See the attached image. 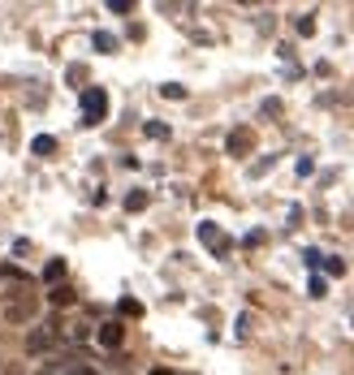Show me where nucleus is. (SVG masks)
Instances as JSON below:
<instances>
[{"instance_id":"1","label":"nucleus","mask_w":354,"mask_h":375,"mask_svg":"<svg viewBox=\"0 0 354 375\" xmlns=\"http://www.w3.org/2000/svg\"><path fill=\"white\" fill-rule=\"evenodd\" d=\"M108 117V91L104 87H87L83 91V125H99Z\"/></svg>"},{"instance_id":"2","label":"nucleus","mask_w":354,"mask_h":375,"mask_svg":"<svg viewBox=\"0 0 354 375\" xmlns=\"http://www.w3.org/2000/svg\"><path fill=\"white\" fill-rule=\"evenodd\" d=\"M199 242H204V246L212 250V255H220V259L229 255V246H234L229 237H225V233L216 229V224H199Z\"/></svg>"},{"instance_id":"3","label":"nucleus","mask_w":354,"mask_h":375,"mask_svg":"<svg viewBox=\"0 0 354 375\" xmlns=\"http://www.w3.org/2000/svg\"><path fill=\"white\" fill-rule=\"evenodd\" d=\"M250 147H255V130H246V125H242V130H234V134H229L225 152H229V156H250Z\"/></svg>"},{"instance_id":"4","label":"nucleus","mask_w":354,"mask_h":375,"mask_svg":"<svg viewBox=\"0 0 354 375\" xmlns=\"http://www.w3.org/2000/svg\"><path fill=\"white\" fill-rule=\"evenodd\" d=\"M61 341V328H57V323H48V328H39V332H31V354H39V349H48V345H57Z\"/></svg>"},{"instance_id":"5","label":"nucleus","mask_w":354,"mask_h":375,"mask_svg":"<svg viewBox=\"0 0 354 375\" xmlns=\"http://www.w3.org/2000/svg\"><path fill=\"white\" fill-rule=\"evenodd\" d=\"M125 341V328H121V323H104V328H99V345H104V349H117Z\"/></svg>"},{"instance_id":"6","label":"nucleus","mask_w":354,"mask_h":375,"mask_svg":"<svg viewBox=\"0 0 354 375\" xmlns=\"http://www.w3.org/2000/svg\"><path fill=\"white\" fill-rule=\"evenodd\" d=\"M73 302H78V293L69 285H52V307H73Z\"/></svg>"},{"instance_id":"7","label":"nucleus","mask_w":354,"mask_h":375,"mask_svg":"<svg viewBox=\"0 0 354 375\" xmlns=\"http://www.w3.org/2000/svg\"><path fill=\"white\" fill-rule=\"evenodd\" d=\"M31 152H35V156H52V152H57V138H52V134H39V138L31 142Z\"/></svg>"},{"instance_id":"8","label":"nucleus","mask_w":354,"mask_h":375,"mask_svg":"<svg viewBox=\"0 0 354 375\" xmlns=\"http://www.w3.org/2000/svg\"><path fill=\"white\" fill-rule=\"evenodd\" d=\"M31 311H35V302H31V297H22V302L9 307V319H13V323H17V319H31Z\"/></svg>"},{"instance_id":"9","label":"nucleus","mask_w":354,"mask_h":375,"mask_svg":"<svg viewBox=\"0 0 354 375\" xmlns=\"http://www.w3.org/2000/svg\"><path fill=\"white\" fill-rule=\"evenodd\" d=\"M61 277H65V259H52V263L43 267V281H48V285H52V281H61Z\"/></svg>"},{"instance_id":"10","label":"nucleus","mask_w":354,"mask_h":375,"mask_svg":"<svg viewBox=\"0 0 354 375\" xmlns=\"http://www.w3.org/2000/svg\"><path fill=\"white\" fill-rule=\"evenodd\" d=\"M147 207V194L143 190H130V194H125V212H143Z\"/></svg>"},{"instance_id":"11","label":"nucleus","mask_w":354,"mask_h":375,"mask_svg":"<svg viewBox=\"0 0 354 375\" xmlns=\"http://www.w3.org/2000/svg\"><path fill=\"white\" fill-rule=\"evenodd\" d=\"M95 47H99V52H117V39H113L108 31H99V35H95Z\"/></svg>"},{"instance_id":"12","label":"nucleus","mask_w":354,"mask_h":375,"mask_svg":"<svg viewBox=\"0 0 354 375\" xmlns=\"http://www.w3.org/2000/svg\"><path fill=\"white\" fill-rule=\"evenodd\" d=\"M121 315L139 319V315H143V302H134V297H121Z\"/></svg>"},{"instance_id":"13","label":"nucleus","mask_w":354,"mask_h":375,"mask_svg":"<svg viewBox=\"0 0 354 375\" xmlns=\"http://www.w3.org/2000/svg\"><path fill=\"white\" fill-rule=\"evenodd\" d=\"M147 138H169V125H160V121H147Z\"/></svg>"},{"instance_id":"14","label":"nucleus","mask_w":354,"mask_h":375,"mask_svg":"<svg viewBox=\"0 0 354 375\" xmlns=\"http://www.w3.org/2000/svg\"><path fill=\"white\" fill-rule=\"evenodd\" d=\"M160 95H164V99H186V87H177V82H169V87H160Z\"/></svg>"},{"instance_id":"15","label":"nucleus","mask_w":354,"mask_h":375,"mask_svg":"<svg viewBox=\"0 0 354 375\" xmlns=\"http://www.w3.org/2000/svg\"><path fill=\"white\" fill-rule=\"evenodd\" d=\"M324 267H328V277H341V272H346L341 259H324Z\"/></svg>"},{"instance_id":"16","label":"nucleus","mask_w":354,"mask_h":375,"mask_svg":"<svg viewBox=\"0 0 354 375\" xmlns=\"http://www.w3.org/2000/svg\"><path fill=\"white\" fill-rule=\"evenodd\" d=\"M298 35H316V22L311 17H298Z\"/></svg>"},{"instance_id":"17","label":"nucleus","mask_w":354,"mask_h":375,"mask_svg":"<svg viewBox=\"0 0 354 375\" xmlns=\"http://www.w3.org/2000/svg\"><path fill=\"white\" fill-rule=\"evenodd\" d=\"M69 375H99L95 367H69Z\"/></svg>"}]
</instances>
